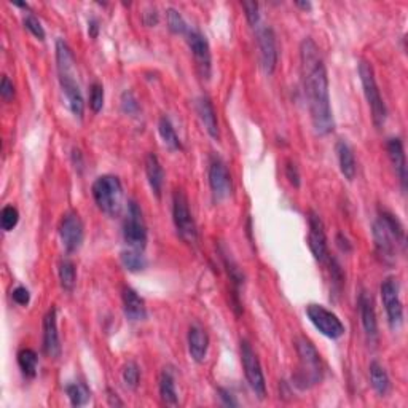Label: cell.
I'll use <instances>...</instances> for the list:
<instances>
[{
	"label": "cell",
	"instance_id": "10",
	"mask_svg": "<svg viewBox=\"0 0 408 408\" xmlns=\"http://www.w3.org/2000/svg\"><path fill=\"white\" fill-rule=\"evenodd\" d=\"M307 316L309 319L316 330H319L324 336H327L330 340H338L345 335V324L341 323V319L336 316L334 311H330L323 304L311 303L307 307Z\"/></svg>",
	"mask_w": 408,
	"mask_h": 408
},
{
	"label": "cell",
	"instance_id": "32",
	"mask_svg": "<svg viewBox=\"0 0 408 408\" xmlns=\"http://www.w3.org/2000/svg\"><path fill=\"white\" fill-rule=\"evenodd\" d=\"M166 19H168V27H170V31L172 34H187L188 32V24L187 21L183 19V16L181 15V12L176 8H168L166 10Z\"/></svg>",
	"mask_w": 408,
	"mask_h": 408
},
{
	"label": "cell",
	"instance_id": "6",
	"mask_svg": "<svg viewBox=\"0 0 408 408\" xmlns=\"http://www.w3.org/2000/svg\"><path fill=\"white\" fill-rule=\"evenodd\" d=\"M359 77H361L364 96H366L367 104L370 111H372L373 124L377 128H382L386 123V118H388V108H386L382 92H380L372 64L366 61V59L359 63Z\"/></svg>",
	"mask_w": 408,
	"mask_h": 408
},
{
	"label": "cell",
	"instance_id": "18",
	"mask_svg": "<svg viewBox=\"0 0 408 408\" xmlns=\"http://www.w3.org/2000/svg\"><path fill=\"white\" fill-rule=\"evenodd\" d=\"M357 307H359V314H361L362 327H364V332H366L367 338L372 343L377 341V338H378L377 313H375L372 297H370L366 291H362L361 293H359Z\"/></svg>",
	"mask_w": 408,
	"mask_h": 408
},
{
	"label": "cell",
	"instance_id": "12",
	"mask_svg": "<svg viewBox=\"0 0 408 408\" xmlns=\"http://www.w3.org/2000/svg\"><path fill=\"white\" fill-rule=\"evenodd\" d=\"M209 187L212 192L214 201L220 203V201L227 199L233 192V181L231 174L228 171L227 163L220 158L219 155H211L209 158Z\"/></svg>",
	"mask_w": 408,
	"mask_h": 408
},
{
	"label": "cell",
	"instance_id": "2",
	"mask_svg": "<svg viewBox=\"0 0 408 408\" xmlns=\"http://www.w3.org/2000/svg\"><path fill=\"white\" fill-rule=\"evenodd\" d=\"M56 67L59 85H61L64 96H66L70 112L77 118H81L85 112V101L79 81L75 79L74 53L64 39L56 40Z\"/></svg>",
	"mask_w": 408,
	"mask_h": 408
},
{
	"label": "cell",
	"instance_id": "30",
	"mask_svg": "<svg viewBox=\"0 0 408 408\" xmlns=\"http://www.w3.org/2000/svg\"><path fill=\"white\" fill-rule=\"evenodd\" d=\"M158 133L161 136L163 142H165L166 147H170L171 150H182V142L179 139V136L174 129L171 120L166 115H163L158 122Z\"/></svg>",
	"mask_w": 408,
	"mask_h": 408
},
{
	"label": "cell",
	"instance_id": "11",
	"mask_svg": "<svg viewBox=\"0 0 408 408\" xmlns=\"http://www.w3.org/2000/svg\"><path fill=\"white\" fill-rule=\"evenodd\" d=\"M382 300L388 316L389 327L397 330L404 324V304L400 300V286L394 276H388L382 282Z\"/></svg>",
	"mask_w": 408,
	"mask_h": 408
},
{
	"label": "cell",
	"instance_id": "28",
	"mask_svg": "<svg viewBox=\"0 0 408 408\" xmlns=\"http://www.w3.org/2000/svg\"><path fill=\"white\" fill-rule=\"evenodd\" d=\"M18 366L26 378H35L37 367H39V356L31 348H23L18 352Z\"/></svg>",
	"mask_w": 408,
	"mask_h": 408
},
{
	"label": "cell",
	"instance_id": "35",
	"mask_svg": "<svg viewBox=\"0 0 408 408\" xmlns=\"http://www.w3.org/2000/svg\"><path fill=\"white\" fill-rule=\"evenodd\" d=\"M329 268H330V279H332V289L335 291V293H340L343 286H345V273H343L340 263L336 262L335 259H329L327 260Z\"/></svg>",
	"mask_w": 408,
	"mask_h": 408
},
{
	"label": "cell",
	"instance_id": "21",
	"mask_svg": "<svg viewBox=\"0 0 408 408\" xmlns=\"http://www.w3.org/2000/svg\"><path fill=\"white\" fill-rule=\"evenodd\" d=\"M122 300H123V313L129 320L133 323H139L147 318V307L144 298L136 292L133 287L124 286L122 291Z\"/></svg>",
	"mask_w": 408,
	"mask_h": 408
},
{
	"label": "cell",
	"instance_id": "40",
	"mask_svg": "<svg viewBox=\"0 0 408 408\" xmlns=\"http://www.w3.org/2000/svg\"><path fill=\"white\" fill-rule=\"evenodd\" d=\"M286 177L289 179V182L293 185V187L295 188L300 187V183H302L300 171H298V166L292 160H287V163H286Z\"/></svg>",
	"mask_w": 408,
	"mask_h": 408
},
{
	"label": "cell",
	"instance_id": "36",
	"mask_svg": "<svg viewBox=\"0 0 408 408\" xmlns=\"http://www.w3.org/2000/svg\"><path fill=\"white\" fill-rule=\"evenodd\" d=\"M90 107L95 113H99L104 107V86L101 83H92L90 88Z\"/></svg>",
	"mask_w": 408,
	"mask_h": 408
},
{
	"label": "cell",
	"instance_id": "45",
	"mask_svg": "<svg viewBox=\"0 0 408 408\" xmlns=\"http://www.w3.org/2000/svg\"><path fill=\"white\" fill-rule=\"evenodd\" d=\"M107 400H108V405L112 407H123V402L118 399L117 393H113L112 389H107Z\"/></svg>",
	"mask_w": 408,
	"mask_h": 408
},
{
	"label": "cell",
	"instance_id": "8",
	"mask_svg": "<svg viewBox=\"0 0 408 408\" xmlns=\"http://www.w3.org/2000/svg\"><path fill=\"white\" fill-rule=\"evenodd\" d=\"M123 239L129 249L144 252L147 246V225L142 209L134 199L128 201V212L123 222Z\"/></svg>",
	"mask_w": 408,
	"mask_h": 408
},
{
	"label": "cell",
	"instance_id": "16",
	"mask_svg": "<svg viewBox=\"0 0 408 408\" xmlns=\"http://www.w3.org/2000/svg\"><path fill=\"white\" fill-rule=\"evenodd\" d=\"M257 43L260 51V64L266 75H271L277 66V43L275 31L270 26L257 29Z\"/></svg>",
	"mask_w": 408,
	"mask_h": 408
},
{
	"label": "cell",
	"instance_id": "26",
	"mask_svg": "<svg viewBox=\"0 0 408 408\" xmlns=\"http://www.w3.org/2000/svg\"><path fill=\"white\" fill-rule=\"evenodd\" d=\"M160 397L166 405H177L179 404V395L176 389V378H174L172 368H165L160 375L158 382Z\"/></svg>",
	"mask_w": 408,
	"mask_h": 408
},
{
	"label": "cell",
	"instance_id": "23",
	"mask_svg": "<svg viewBox=\"0 0 408 408\" xmlns=\"http://www.w3.org/2000/svg\"><path fill=\"white\" fill-rule=\"evenodd\" d=\"M336 156H338V165H340V171L345 179L348 181H354L356 177V172H357V163H356V156H354V152H352L351 145L346 142V140L340 139L338 142H336Z\"/></svg>",
	"mask_w": 408,
	"mask_h": 408
},
{
	"label": "cell",
	"instance_id": "15",
	"mask_svg": "<svg viewBox=\"0 0 408 408\" xmlns=\"http://www.w3.org/2000/svg\"><path fill=\"white\" fill-rule=\"evenodd\" d=\"M185 37H187L188 48L193 54L195 63H197L199 75L203 79H209L212 69V54L209 42L206 40V37L197 29H188Z\"/></svg>",
	"mask_w": 408,
	"mask_h": 408
},
{
	"label": "cell",
	"instance_id": "47",
	"mask_svg": "<svg viewBox=\"0 0 408 408\" xmlns=\"http://www.w3.org/2000/svg\"><path fill=\"white\" fill-rule=\"evenodd\" d=\"M297 7H300L303 10H311L313 5L311 2H297Z\"/></svg>",
	"mask_w": 408,
	"mask_h": 408
},
{
	"label": "cell",
	"instance_id": "38",
	"mask_svg": "<svg viewBox=\"0 0 408 408\" xmlns=\"http://www.w3.org/2000/svg\"><path fill=\"white\" fill-rule=\"evenodd\" d=\"M23 23H24L26 29L29 31L32 35L37 37V39H39V40H45V29H43L40 19L37 18L35 15H32V13L26 15Z\"/></svg>",
	"mask_w": 408,
	"mask_h": 408
},
{
	"label": "cell",
	"instance_id": "43",
	"mask_svg": "<svg viewBox=\"0 0 408 408\" xmlns=\"http://www.w3.org/2000/svg\"><path fill=\"white\" fill-rule=\"evenodd\" d=\"M217 393H219L222 404H224L225 407H238L239 405V402L235 399V395H233L228 389L219 388L217 389Z\"/></svg>",
	"mask_w": 408,
	"mask_h": 408
},
{
	"label": "cell",
	"instance_id": "7",
	"mask_svg": "<svg viewBox=\"0 0 408 408\" xmlns=\"http://www.w3.org/2000/svg\"><path fill=\"white\" fill-rule=\"evenodd\" d=\"M172 220L177 235L187 244H195L198 239V228L190 212L188 198L183 190H176L172 195Z\"/></svg>",
	"mask_w": 408,
	"mask_h": 408
},
{
	"label": "cell",
	"instance_id": "4",
	"mask_svg": "<svg viewBox=\"0 0 408 408\" xmlns=\"http://www.w3.org/2000/svg\"><path fill=\"white\" fill-rule=\"evenodd\" d=\"M295 350L298 356V367L292 378L293 384L302 391L319 384L324 377V366L316 346L307 336H298L295 340Z\"/></svg>",
	"mask_w": 408,
	"mask_h": 408
},
{
	"label": "cell",
	"instance_id": "37",
	"mask_svg": "<svg viewBox=\"0 0 408 408\" xmlns=\"http://www.w3.org/2000/svg\"><path fill=\"white\" fill-rule=\"evenodd\" d=\"M122 111L127 113V115H138L139 111H140V106H139V101L136 99L134 92L127 90L122 95Z\"/></svg>",
	"mask_w": 408,
	"mask_h": 408
},
{
	"label": "cell",
	"instance_id": "33",
	"mask_svg": "<svg viewBox=\"0 0 408 408\" xmlns=\"http://www.w3.org/2000/svg\"><path fill=\"white\" fill-rule=\"evenodd\" d=\"M19 222V212L13 204H7L0 212V227L3 231H12Z\"/></svg>",
	"mask_w": 408,
	"mask_h": 408
},
{
	"label": "cell",
	"instance_id": "19",
	"mask_svg": "<svg viewBox=\"0 0 408 408\" xmlns=\"http://www.w3.org/2000/svg\"><path fill=\"white\" fill-rule=\"evenodd\" d=\"M187 343H188V352L190 357L193 359L195 362H204L206 356H208L209 350V336L208 332H206L199 324L190 325L188 335H187Z\"/></svg>",
	"mask_w": 408,
	"mask_h": 408
},
{
	"label": "cell",
	"instance_id": "46",
	"mask_svg": "<svg viewBox=\"0 0 408 408\" xmlns=\"http://www.w3.org/2000/svg\"><path fill=\"white\" fill-rule=\"evenodd\" d=\"M336 244H338L341 250H345V252H350V250L352 249L350 241H348V238H345L343 235H338L336 236Z\"/></svg>",
	"mask_w": 408,
	"mask_h": 408
},
{
	"label": "cell",
	"instance_id": "3",
	"mask_svg": "<svg viewBox=\"0 0 408 408\" xmlns=\"http://www.w3.org/2000/svg\"><path fill=\"white\" fill-rule=\"evenodd\" d=\"M373 241L378 257L388 265L395 262L397 246L405 249V228L393 212L380 211L373 224Z\"/></svg>",
	"mask_w": 408,
	"mask_h": 408
},
{
	"label": "cell",
	"instance_id": "1",
	"mask_svg": "<svg viewBox=\"0 0 408 408\" xmlns=\"http://www.w3.org/2000/svg\"><path fill=\"white\" fill-rule=\"evenodd\" d=\"M300 70L314 133L327 136L335 129V118L330 106L329 77L323 54L311 37H307L300 43Z\"/></svg>",
	"mask_w": 408,
	"mask_h": 408
},
{
	"label": "cell",
	"instance_id": "24",
	"mask_svg": "<svg viewBox=\"0 0 408 408\" xmlns=\"http://www.w3.org/2000/svg\"><path fill=\"white\" fill-rule=\"evenodd\" d=\"M145 176L149 185L156 197H161L163 185H165V170H163L158 156L155 154H149L145 158Z\"/></svg>",
	"mask_w": 408,
	"mask_h": 408
},
{
	"label": "cell",
	"instance_id": "25",
	"mask_svg": "<svg viewBox=\"0 0 408 408\" xmlns=\"http://www.w3.org/2000/svg\"><path fill=\"white\" fill-rule=\"evenodd\" d=\"M368 373H370V383H372V388L375 389V393H377L380 397L388 395L391 391V380H389L388 372H386L382 364L373 361L368 367Z\"/></svg>",
	"mask_w": 408,
	"mask_h": 408
},
{
	"label": "cell",
	"instance_id": "27",
	"mask_svg": "<svg viewBox=\"0 0 408 408\" xmlns=\"http://www.w3.org/2000/svg\"><path fill=\"white\" fill-rule=\"evenodd\" d=\"M58 276H59V284L66 292H72L77 284V268L75 263L69 259H63L58 266Z\"/></svg>",
	"mask_w": 408,
	"mask_h": 408
},
{
	"label": "cell",
	"instance_id": "14",
	"mask_svg": "<svg viewBox=\"0 0 408 408\" xmlns=\"http://www.w3.org/2000/svg\"><path fill=\"white\" fill-rule=\"evenodd\" d=\"M308 246L314 259L320 263H327L330 259L329 247H327V235H325L324 222L314 211H309L308 214Z\"/></svg>",
	"mask_w": 408,
	"mask_h": 408
},
{
	"label": "cell",
	"instance_id": "20",
	"mask_svg": "<svg viewBox=\"0 0 408 408\" xmlns=\"http://www.w3.org/2000/svg\"><path fill=\"white\" fill-rule=\"evenodd\" d=\"M386 150H388L389 160L393 163V168L395 171V176L399 177L402 190H407V160H405V150L404 142L400 138H391L386 142Z\"/></svg>",
	"mask_w": 408,
	"mask_h": 408
},
{
	"label": "cell",
	"instance_id": "39",
	"mask_svg": "<svg viewBox=\"0 0 408 408\" xmlns=\"http://www.w3.org/2000/svg\"><path fill=\"white\" fill-rule=\"evenodd\" d=\"M244 15H246V19L250 26H259L260 21V7L257 2H243Z\"/></svg>",
	"mask_w": 408,
	"mask_h": 408
},
{
	"label": "cell",
	"instance_id": "31",
	"mask_svg": "<svg viewBox=\"0 0 408 408\" xmlns=\"http://www.w3.org/2000/svg\"><path fill=\"white\" fill-rule=\"evenodd\" d=\"M120 260H122V265L128 271H133V273H138V271L145 270L147 260L144 254L140 250L136 249H124L122 254H120Z\"/></svg>",
	"mask_w": 408,
	"mask_h": 408
},
{
	"label": "cell",
	"instance_id": "5",
	"mask_svg": "<svg viewBox=\"0 0 408 408\" xmlns=\"http://www.w3.org/2000/svg\"><path fill=\"white\" fill-rule=\"evenodd\" d=\"M92 199L101 212L117 217L123 208V185L117 176L104 174L97 177L91 187Z\"/></svg>",
	"mask_w": 408,
	"mask_h": 408
},
{
	"label": "cell",
	"instance_id": "29",
	"mask_svg": "<svg viewBox=\"0 0 408 408\" xmlns=\"http://www.w3.org/2000/svg\"><path fill=\"white\" fill-rule=\"evenodd\" d=\"M66 394L72 407H83L91 399V391L83 382H74L66 386Z\"/></svg>",
	"mask_w": 408,
	"mask_h": 408
},
{
	"label": "cell",
	"instance_id": "22",
	"mask_svg": "<svg viewBox=\"0 0 408 408\" xmlns=\"http://www.w3.org/2000/svg\"><path fill=\"white\" fill-rule=\"evenodd\" d=\"M197 113L211 138L219 139L220 138L219 120H217V112L214 108V104H212V101L208 96H201L197 99Z\"/></svg>",
	"mask_w": 408,
	"mask_h": 408
},
{
	"label": "cell",
	"instance_id": "17",
	"mask_svg": "<svg viewBox=\"0 0 408 408\" xmlns=\"http://www.w3.org/2000/svg\"><path fill=\"white\" fill-rule=\"evenodd\" d=\"M43 351L56 359L61 356V340L58 332V309L51 307L43 316Z\"/></svg>",
	"mask_w": 408,
	"mask_h": 408
},
{
	"label": "cell",
	"instance_id": "34",
	"mask_svg": "<svg viewBox=\"0 0 408 408\" xmlns=\"http://www.w3.org/2000/svg\"><path fill=\"white\" fill-rule=\"evenodd\" d=\"M122 380L128 389H136L140 382V370L136 362H128L122 370Z\"/></svg>",
	"mask_w": 408,
	"mask_h": 408
},
{
	"label": "cell",
	"instance_id": "41",
	"mask_svg": "<svg viewBox=\"0 0 408 408\" xmlns=\"http://www.w3.org/2000/svg\"><path fill=\"white\" fill-rule=\"evenodd\" d=\"M12 298L16 304H19V307H27L31 302V292L27 291L24 286H18L16 289H13Z\"/></svg>",
	"mask_w": 408,
	"mask_h": 408
},
{
	"label": "cell",
	"instance_id": "9",
	"mask_svg": "<svg viewBox=\"0 0 408 408\" xmlns=\"http://www.w3.org/2000/svg\"><path fill=\"white\" fill-rule=\"evenodd\" d=\"M239 352H241L244 375H246V380L250 386V389L254 391L255 395H257L260 400H263L266 397V383H265L262 364H260L259 361L257 352L254 351V348L250 346V343L247 340H241Z\"/></svg>",
	"mask_w": 408,
	"mask_h": 408
},
{
	"label": "cell",
	"instance_id": "13",
	"mask_svg": "<svg viewBox=\"0 0 408 408\" xmlns=\"http://www.w3.org/2000/svg\"><path fill=\"white\" fill-rule=\"evenodd\" d=\"M59 236L67 254H74L81 247L85 239V227L75 211H67L59 222Z\"/></svg>",
	"mask_w": 408,
	"mask_h": 408
},
{
	"label": "cell",
	"instance_id": "44",
	"mask_svg": "<svg viewBox=\"0 0 408 408\" xmlns=\"http://www.w3.org/2000/svg\"><path fill=\"white\" fill-rule=\"evenodd\" d=\"M88 34L91 39H96V37L99 35V21L96 18H91L88 21Z\"/></svg>",
	"mask_w": 408,
	"mask_h": 408
},
{
	"label": "cell",
	"instance_id": "42",
	"mask_svg": "<svg viewBox=\"0 0 408 408\" xmlns=\"http://www.w3.org/2000/svg\"><path fill=\"white\" fill-rule=\"evenodd\" d=\"M0 95H2L5 101H12L15 96V86L7 75H3L2 83H0Z\"/></svg>",
	"mask_w": 408,
	"mask_h": 408
}]
</instances>
